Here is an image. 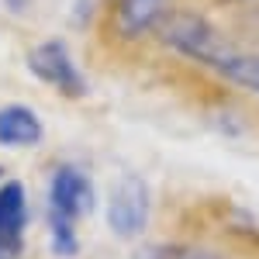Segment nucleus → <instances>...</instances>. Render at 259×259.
Here are the masks:
<instances>
[{
	"label": "nucleus",
	"mask_w": 259,
	"mask_h": 259,
	"mask_svg": "<svg viewBox=\"0 0 259 259\" xmlns=\"http://www.w3.org/2000/svg\"><path fill=\"white\" fill-rule=\"evenodd\" d=\"M159 38L166 41L169 49H177L183 56L204 62V66H214V69H221L225 59L235 52L218 28H211L204 18L190 14V11L166 14V18L159 21Z\"/></svg>",
	"instance_id": "f257e3e1"
},
{
	"label": "nucleus",
	"mask_w": 259,
	"mask_h": 259,
	"mask_svg": "<svg viewBox=\"0 0 259 259\" xmlns=\"http://www.w3.org/2000/svg\"><path fill=\"white\" fill-rule=\"evenodd\" d=\"M94 207H97V190H94V180L87 177V169L73 166V162L56 166L49 177V214L80 221L94 214Z\"/></svg>",
	"instance_id": "7ed1b4c3"
},
{
	"label": "nucleus",
	"mask_w": 259,
	"mask_h": 259,
	"mask_svg": "<svg viewBox=\"0 0 259 259\" xmlns=\"http://www.w3.org/2000/svg\"><path fill=\"white\" fill-rule=\"evenodd\" d=\"M45 128H41V118L24 107V104H7L0 107V145L7 149H31L38 145Z\"/></svg>",
	"instance_id": "423d86ee"
},
{
	"label": "nucleus",
	"mask_w": 259,
	"mask_h": 259,
	"mask_svg": "<svg viewBox=\"0 0 259 259\" xmlns=\"http://www.w3.org/2000/svg\"><path fill=\"white\" fill-rule=\"evenodd\" d=\"M104 221L111 235L121 242H135L145 235L152 221V190L139 173H124L114 180V187L107 190V204H104Z\"/></svg>",
	"instance_id": "f03ea898"
},
{
	"label": "nucleus",
	"mask_w": 259,
	"mask_h": 259,
	"mask_svg": "<svg viewBox=\"0 0 259 259\" xmlns=\"http://www.w3.org/2000/svg\"><path fill=\"white\" fill-rule=\"evenodd\" d=\"M0 259H24V245H7V242H0Z\"/></svg>",
	"instance_id": "9b49d317"
},
{
	"label": "nucleus",
	"mask_w": 259,
	"mask_h": 259,
	"mask_svg": "<svg viewBox=\"0 0 259 259\" xmlns=\"http://www.w3.org/2000/svg\"><path fill=\"white\" fill-rule=\"evenodd\" d=\"M169 0H118V28L121 35H145L149 28H159L166 18Z\"/></svg>",
	"instance_id": "0eeeda50"
},
{
	"label": "nucleus",
	"mask_w": 259,
	"mask_h": 259,
	"mask_svg": "<svg viewBox=\"0 0 259 259\" xmlns=\"http://www.w3.org/2000/svg\"><path fill=\"white\" fill-rule=\"evenodd\" d=\"M31 221L28 190L21 180H0V242L24 245V232Z\"/></svg>",
	"instance_id": "39448f33"
},
{
	"label": "nucleus",
	"mask_w": 259,
	"mask_h": 259,
	"mask_svg": "<svg viewBox=\"0 0 259 259\" xmlns=\"http://www.w3.org/2000/svg\"><path fill=\"white\" fill-rule=\"evenodd\" d=\"M45 225H49V249H52L56 259H76L83 252L76 221H66L59 214H45Z\"/></svg>",
	"instance_id": "1a4fd4ad"
},
{
	"label": "nucleus",
	"mask_w": 259,
	"mask_h": 259,
	"mask_svg": "<svg viewBox=\"0 0 259 259\" xmlns=\"http://www.w3.org/2000/svg\"><path fill=\"white\" fill-rule=\"evenodd\" d=\"M132 259H228L221 249L200 242H142Z\"/></svg>",
	"instance_id": "6e6552de"
},
{
	"label": "nucleus",
	"mask_w": 259,
	"mask_h": 259,
	"mask_svg": "<svg viewBox=\"0 0 259 259\" xmlns=\"http://www.w3.org/2000/svg\"><path fill=\"white\" fill-rule=\"evenodd\" d=\"M218 73L228 83H239L242 90H249V94L259 97V56H252V52H232Z\"/></svg>",
	"instance_id": "9d476101"
},
{
	"label": "nucleus",
	"mask_w": 259,
	"mask_h": 259,
	"mask_svg": "<svg viewBox=\"0 0 259 259\" xmlns=\"http://www.w3.org/2000/svg\"><path fill=\"white\" fill-rule=\"evenodd\" d=\"M0 180H4V169H0Z\"/></svg>",
	"instance_id": "f8f14e48"
},
{
	"label": "nucleus",
	"mask_w": 259,
	"mask_h": 259,
	"mask_svg": "<svg viewBox=\"0 0 259 259\" xmlns=\"http://www.w3.org/2000/svg\"><path fill=\"white\" fill-rule=\"evenodd\" d=\"M28 69H31L41 83L56 87L59 94H66V97H73V100H80V97L90 94V87H87V80H83V73H80V66L73 62L69 49H66L59 38L38 41V45L28 52Z\"/></svg>",
	"instance_id": "20e7f679"
}]
</instances>
